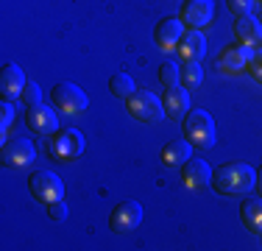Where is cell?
Wrapping results in <instances>:
<instances>
[{"label":"cell","instance_id":"obj_29","mask_svg":"<svg viewBox=\"0 0 262 251\" xmlns=\"http://www.w3.org/2000/svg\"><path fill=\"white\" fill-rule=\"evenodd\" d=\"M259 3H262V0H259Z\"/></svg>","mask_w":262,"mask_h":251},{"label":"cell","instance_id":"obj_12","mask_svg":"<svg viewBox=\"0 0 262 251\" xmlns=\"http://www.w3.org/2000/svg\"><path fill=\"white\" fill-rule=\"evenodd\" d=\"M212 168L207 165L204 159H187L184 165H182V181H184V187L187 190H204V187H209L212 184Z\"/></svg>","mask_w":262,"mask_h":251},{"label":"cell","instance_id":"obj_11","mask_svg":"<svg viewBox=\"0 0 262 251\" xmlns=\"http://www.w3.org/2000/svg\"><path fill=\"white\" fill-rule=\"evenodd\" d=\"M182 36H184V23H182V17H165V20H159L157 28H154V42H157L162 50L179 48Z\"/></svg>","mask_w":262,"mask_h":251},{"label":"cell","instance_id":"obj_5","mask_svg":"<svg viewBox=\"0 0 262 251\" xmlns=\"http://www.w3.org/2000/svg\"><path fill=\"white\" fill-rule=\"evenodd\" d=\"M51 98H53V106L61 109L64 115H84L86 106H90V98L81 87L70 84V81H61L51 90Z\"/></svg>","mask_w":262,"mask_h":251},{"label":"cell","instance_id":"obj_24","mask_svg":"<svg viewBox=\"0 0 262 251\" xmlns=\"http://www.w3.org/2000/svg\"><path fill=\"white\" fill-rule=\"evenodd\" d=\"M11 120H14V106L9 103V100H0V131H9Z\"/></svg>","mask_w":262,"mask_h":251},{"label":"cell","instance_id":"obj_19","mask_svg":"<svg viewBox=\"0 0 262 251\" xmlns=\"http://www.w3.org/2000/svg\"><path fill=\"white\" fill-rule=\"evenodd\" d=\"M240 218H243V223H246L251 232L262 235V198H248V201H243Z\"/></svg>","mask_w":262,"mask_h":251},{"label":"cell","instance_id":"obj_17","mask_svg":"<svg viewBox=\"0 0 262 251\" xmlns=\"http://www.w3.org/2000/svg\"><path fill=\"white\" fill-rule=\"evenodd\" d=\"M176 50H179V56H182L184 61H201L204 56H207V36H204L198 28H187Z\"/></svg>","mask_w":262,"mask_h":251},{"label":"cell","instance_id":"obj_2","mask_svg":"<svg viewBox=\"0 0 262 251\" xmlns=\"http://www.w3.org/2000/svg\"><path fill=\"white\" fill-rule=\"evenodd\" d=\"M182 131L184 137L192 142L195 148L207 151L215 145V137H217V129H215V120L207 109H190L182 120Z\"/></svg>","mask_w":262,"mask_h":251},{"label":"cell","instance_id":"obj_16","mask_svg":"<svg viewBox=\"0 0 262 251\" xmlns=\"http://www.w3.org/2000/svg\"><path fill=\"white\" fill-rule=\"evenodd\" d=\"M26 84H28V81H26V73H23L20 65H14V61L3 65V73H0V95H3L6 100L23 95Z\"/></svg>","mask_w":262,"mask_h":251},{"label":"cell","instance_id":"obj_27","mask_svg":"<svg viewBox=\"0 0 262 251\" xmlns=\"http://www.w3.org/2000/svg\"><path fill=\"white\" fill-rule=\"evenodd\" d=\"M226 6H229V11H232L234 17H240V14H251L254 0H226Z\"/></svg>","mask_w":262,"mask_h":251},{"label":"cell","instance_id":"obj_15","mask_svg":"<svg viewBox=\"0 0 262 251\" xmlns=\"http://www.w3.org/2000/svg\"><path fill=\"white\" fill-rule=\"evenodd\" d=\"M162 103H165V115L170 117V120H184V115L190 112V90H187V87H179V84L167 87Z\"/></svg>","mask_w":262,"mask_h":251},{"label":"cell","instance_id":"obj_20","mask_svg":"<svg viewBox=\"0 0 262 251\" xmlns=\"http://www.w3.org/2000/svg\"><path fill=\"white\" fill-rule=\"evenodd\" d=\"M134 90H137V84H134V78H131L128 73H115L109 78V92L115 98H128Z\"/></svg>","mask_w":262,"mask_h":251},{"label":"cell","instance_id":"obj_3","mask_svg":"<svg viewBox=\"0 0 262 251\" xmlns=\"http://www.w3.org/2000/svg\"><path fill=\"white\" fill-rule=\"evenodd\" d=\"M126 109H128V115L134 117V120L151 123V126L159 123L162 117H167L165 115V103H162L151 90H134L126 98Z\"/></svg>","mask_w":262,"mask_h":251},{"label":"cell","instance_id":"obj_25","mask_svg":"<svg viewBox=\"0 0 262 251\" xmlns=\"http://www.w3.org/2000/svg\"><path fill=\"white\" fill-rule=\"evenodd\" d=\"M246 70L251 73L257 81H262V48H254V50H251V61H248Z\"/></svg>","mask_w":262,"mask_h":251},{"label":"cell","instance_id":"obj_28","mask_svg":"<svg viewBox=\"0 0 262 251\" xmlns=\"http://www.w3.org/2000/svg\"><path fill=\"white\" fill-rule=\"evenodd\" d=\"M257 187H259V193H262V165L257 168Z\"/></svg>","mask_w":262,"mask_h":251},{"label":"cell","instance_id":"obj_21","mask_svg":"<svg viewBox=\"0 0 262 251\" xmlns=\"http://www.w3.org/2000/svg\"><path fill=\"white\" fill-rule=\"evenodd\" d=\"M182 81H184L187 90H198V87L204 84V67H201V61H184Z\"/></svg>","mask_w":262,"mask_h":251},{"label":"cell","instance_id":"obj_22","mask_svg":"<svg viewBox=\"0 0 262 251\" xmlns=\"http://www.w3.org/2000/svg\"><path fill=\"white\" fill-rule=\"evenodd\" d=\"M179 78H182V70H179L173 61H162L159 65V81H162V87H176L179 84Z\"/></svg>","mask_w":262,"mask_h":251},{"label":"cell","instance_id":"obj_14","mask_svg":"<svg viewBox=\"0 0 262 251\" xmlns=\"http://www.w3.org/2000/svg\"><path fill=\"white\" fill-rule=\"evenodd\" d=\"M248 61H251V48L240 45V42H234V45H226L221 50V56H217V65H221V70L226 73H243L248 67Z\"/></svg>","mask_w":262,"mask_h":251},{"label":"cell","instance_id":"obj_23","mask_svg":"<svg viewBox=\"0 0 262 251\" xmlns=\"http://www.w3.org/2000/svg\"><path fill=\"white\" fill-rule=\"evenodd\" d=\"M20 100L26 106H34V103H42V90H39V84H34V81H28L26 84V90H23V95Z\"/></svg>","mask_w":262,"mask_h":251},{"label":"cell","instance_id":"obj_6","mask_svg":"<svg viewBox=\"0 0 262 251\" xmlns=\"http://www.w3.org/2000/svg\"><path fill=\"white\" fill-rule=\"evenodd\" d=\"M28 187H31V196L42 201V204H53V201L64 198V181L51 171H34L28 176Z\"/></svg>","mask_w":262,"mask_h":251},{"label":"cell","instance_id":"obj_4","mask_svg":"<svg viewBox=\"0 0 262 251\" xmlns=\"http://www.w3.org/2000/svg\"><path fill=\"white\" fill-rule=\"evenodd\" d=\"M84 148H86V140H84V134H81L78 129H61V131H56L53 134V140L48 142V151H51V156L53 159H59V162H76L81 154H84Z\"/></svg>","mask_w":262,"mask_h":251},{"label":"cell","instance_id":"obj_8","mask_svg":"<svg viewBox=\"0 0 262 251\" xmlns=\"http://www.w3.org/2000/svg\"><path fill=\"white\" fill-rule=\"evenodd\" d=\"M140 223H142V204L134 198L120 201L109 215V229L117 232V235H128V232H134Z\"/></svg>","mask_w":262,"mask_h":251},{"label":"cell","instance_id":"obj_26","mask_svg":"<svg viewBox=\"0 0 262 251\" xmlns=\"http://www.w3.org/2000/svg\"><path fill=\"white\" fill-rule=\"evenodd\" d=\"M48 218H51V221H56V223L64 221V218H67V204H64V198L48 204Z\"/></svg>","mask_w":262,"mask_h":251},{"label":"cell","instance_id":"obj_13","mask_svg":"<svg viewBox=\"0 0 262 251\" xmlns=\"http://www.w3.org/2000/svg\"><path fill=\"white\" fill-rule=\"evenodd\" d=\"M234 36L240 45L246 48H262V20H257V17L251 14H240L234 17Z\"/></svg>","mask_w":262,"mask_h":251},{"label":"cell","instance_id":"obj_18","mask_svg":"<svg viewBox=\"0 0 262 251\" xmlns=\"http://www.w3.org/2000/svg\"><path fill=\"white\" fill-rule=\"evenodd\" d=\"M190 156H192V142L187 140V137H182V140H170L165 148H162V162H165L167 168L184 165Z\"/></svg>","mask_w":262,"mask_h":251},{"label":"cell","instance_id":"obj_9","mask_svg":"<svg viewBox=\"0 0 262 251\" xmlns=\"http://www.w3.org/2000/svg\"><path fill=\"white\" fill-rule=\"evenodd\" d=\"M182 23L187 28H198L201 31L204 25L212 23V17H215V0H184L182 6Z\"/></svg>","mask_w":262,"mask_h":251},{"label":"cell","instance_id":"obj_10","mask_svg":"<svg viewBox=\"0 0 262 251\" xmlns=\"http://www.w3.org/2000/svg\"><path fill=\"white\" fill-rule=\"evenodd\" d=\"M26 123H28L31 131H36V134H56V131H59V117H56V112L45 103L28 106Z\"/></svg>","mask_w":262,"mask_h":251},{"label":"cell","instance_id":"obj_7","mask_svg":"<svg viewBox=\"0 0 262 251\" xmlns=\"http://www.w3.org/2000/svg\"><path fill=\"white\" fill-rule=\"evenodd\" d=\"M34 159H36V148H34V142H31V140H26V137L6 140L3 148H0V162H3L6 168H14V171L28 168Z\"/></svg>","mask_w":262,"mask_h":251},{"label":"cell","instance_id":"obj_1","mask_svg":"<svg viewBox=\"0 0 262 251\" xmlns=\"http://www.w3.org/2000/svg\"><path fill=\"white\" fill-rule=\"evenodd\" d=\"M212 184L223 196H248L257 187V171L248 162H229L217 168V173L212 176Z\"/></svg>","mask_w":262,"mask_h":251}]
</instances>
